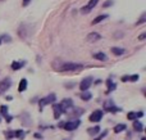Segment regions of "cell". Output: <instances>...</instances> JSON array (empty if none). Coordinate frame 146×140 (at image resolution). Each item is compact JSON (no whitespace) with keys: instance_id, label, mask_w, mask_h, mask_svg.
Segmentation results:
<instances>
[{"instance_id":"cell-10","label":"cell","mask_w":146,"mask_h":140,"mask_svg":"<svg viewBox=\"0 0 146 140\" xmlns=\"http://www.w3.org/2000/svg\"><path fill=\"white\" fill-rule=\"evenodd\" d=\"M100 40V35H99L98 32H90L87 35V37H86V41L87 43H95V41Z\"/></svg>"},{"instance_id":"cell-37","label":"cell","mask_w":146,"mask_h":140,"mask_svg":"<svg viewBox=\"0 0 146 140\" xmlns=\"http://www.w3.org/2000/svg\"><path fill=\"white\" fill-rule=\"evenodd\" d=\"M0 121H1V118H0Z\"/></svg>"},{"instance_id":"cell-36","label":"cell","mask_w":146,"mask_h":140,"mask_svg":"<svg viewBox=\"0 0 146 140\" xmlns=\"http://www.w3.org/2000/svg\"><path fill=\"white\" fill-rule=\"evenodd\" d=\"M142 140H146V138H142Z\"/></svg>"},{"instance_id":"cell-18","label":"cell","mask_w":146,"mask_h":140,"mask_svg":"<svg viewBox=\"0 0 146 140\" xmlns=\"http://www.w3.org/2000/svg\"><path fill=\"white\" fill-rule=\"evenodd\" d=\"M26 89H27V80H26V79H22V80L19 81L18 91H19V93H23V91H26Z\"/></svg>"},{"instance_id":"cell-20","label":"cell","mask_w":146,"mask_h":140,"mask_svg":"<svg viewBox=\"0 0 146 140\" xmlns=\"http://www.w3.org/2000/svg\"><path fill=\"white\" fill-rule=\"evenodd\" d=\"M133 130L137 131V133H141V131L144 130V125H142L141 122H139V121H135L133 122Z\"/></svg>"},{"instance_id":"cell-7","label":"cell","mask_w":146,"mask_h":140,"mask_svg":"<svg viewBox=\"0 0 146 140\" xmlns=\"http://www.w3.org/2000/svg\"><path fill=\"white\" fill-rule=\"evenodd\" d=\"M92 81H94V79L91 76H88V77H85V79L81 81V84H80V89L82 90V91H87L88 90V87L92 85Z\"/></svg>"},{"instance_id":"cell-34","label":"cell","mask_w":146,"mask_h":140,"mask_svg":"<svg viewBox=\"0 0 146 140\" xmlns=\"http://www.w3.org/2000/svg\"><path fill=\"white\" fill-rule=\"evenodd\" d=\"M136 116H137V118H141L142 116H144V112H137Z\"/></svg>"},{"instance_id":"cell-2","label":"cell","mask_w":146,"mask_h":140,"mask_svg":"<svg viewBox=\"0 0 146 140\" xmlns=\"http://www.w3.org/2000/svg\"><path fill=\"white\" fill-rule=\"evenodd\" d=\"M59 107H60V111L62 113H71L73 111V108H74V105H73V100L69 99V98H66V99H63L60 102V104H59Z\"/></svg>"},{"instance_id":"cell-17","label":"cell","mask_w":146,"mask_h":140,"mask_svg":"<svg viewBox=\"0 0 146 140\" xmlns=\"http://www.w3.org/2000/svg\"><path fill=\"white\" fill-rule=\"evenodd\" d=\"M92 58L98 59V61H106L108 59V57L105 55V53H101V51H99V53H94L92 54Z\"/></svg>"},{"instance_id":"cell-8","label":"cell","mask_w":146,"mask_h":140,"mask_svg":"<svg viewBox=\"0 0 146 140\" xmlns=\"http://www.w3.org/2000/svg\"><path fill=\"white\" fill-rule=\"evenodd\" d=\"M98 3H99V0H90V1L87 3V5H85V7L81 8V12H82L83 14H87V13H90L91 10L98 5Z\"/></svg>"},{"instance_id":"cell-38","label":"cell","mask_w":146,"mask_h":140,"mask_svg":"<svg viewBox=\"0 0 146 140\" xmlns=\"http://www.w3.org/2000/svg\"><path fill=\"white\" fill-rule=\"evenodd\" d=\"M0 44H1V41H0Z\"/></svg>"},{"instance_id":"cell-1","label":"cell","mask_w":146,"mask_h":140,"mask_svg":"<svg viewBox=\"0 0 146 140\" xmlns=\"http://www.w3.org/2000/svg\"><path fill=\"white\" fill-rule=\"evenodd\" d=\"M53 68L58 72H78L83 69V64L72 63V62H63L60 64H53Z\"/></svg>"},{"instance_id":"cell-29","label":"cell","mask_w":146,"mask_h":140,"mask_svg":"<svg viewBox=\"0 0 146 140\" xmlns=\"http://www.w3.org/2000/svg\"><path fill=\"white\" fill-rule=\"evenodd\" d=\"M140 79V76L139 75H132V76H129V79H128V81H132V82H135V81H137V80Z\"/></svg>"},{"instance_id":"cell-12","label":"cell","mask_w":146,"mask_h":140,"mask_svg":"<svg viewBox=\"0 0 146 140\" xmlns=\"http://www.w3.org/2000/svg\"><path fill=\"white\" fill-rule=\"evenodd\" d=\"M106 86H108V90H106V94H110L113 90L117 89V85L111 81V79H108L106 80Z\"/></svg>"},{"instance_id":"cell-14","label":"cell","mask_w":146,"mask_h":140,"mask_svg":"<svg viewBox=\"0 0 146 140\" xmlns=\"http://www.w3.org/2000/svg\"><path fill=\"white\" fill-rule=\"evenodd\" d=\"M26 64V61H21V62H13L12 63V69H14V71H18V69L23 68Z\"/></svg>"},{"instance_id":"cell-32","label":"cell","mask_w":146,"mask_h":140,"mask_svg":"<svg viewBox=\"0 0 146 140\" xmlns=\"http://www.w3.org/2000/svg\"><path fill=\"white\" fill-rule=\"evenodd\" d=\"M30 3H31V0H23V1H22V5H23V7H27Z\"/></svg>"},{"instance_id":"cell-9","label":"cell","mask_w":146,"mask_h":140,"mask_svg":"<svg viewBox=\"0 0 146 140\" xmlns=\"http://www.w3.org/2000/svg\"><path fill=\"white\" fill-rule=\"evenodd\" d=\"M103 115H104V112L103 111H100V109L94 111V112L91 113V116H90V121L91 122H99V121L103 120Z\"/></svg>"},{"instance_id":"cell-28","label":"cell","mask_w":146,"mask_h":140,"mask_svg":"<svg viewBox=\"0 0 146 140\" xmlns=\"http://www.w3.org/2000/svg\"><path fill=\"white\" fill-rule=\"evenodd\" d=\"M145 21H146V15H145V14H142V17L140 18V19H139V21H137V22H136V26H140V25H142V23H144Z\"/></svg>"},{"instance_id":"cell-19","label":"cell","mask_w":146,"mask_h":140,"mask_svg":"<svg viewBox=\"0 0 146 140\" xmlns=\"http://www.w3.org/2000/svg\"><path fill=\"white\" fill-rule=\"evenodd\" d=\"M99 131H100V127L99 126H94V127H91V129H88L87 130V134L90 136H96L99 134Z\"/></svg>"},{"instance_id":"cell-27","label":"cell","mask_w":146,"mask_h":140,"mask_svg":"<svg viewBox=\"0 0 146 140\" xmlns=\"http://www.w3.org/2000/svg\"><path fill=\"white\" fill-rule=\"evenodd\" d=\"M5 138H7V139H12V138H14V131H12V130L5 131Z\"/></svg>"},{"instance_id":"cell-23","label":"cell","mask_w":146,"mask_h":140,"mask_svg":"<svg viewBox=\"0 0 146 140\" xmlns=\"http://www.w3.org/2000/svg\"><path fill=\"white\" fill-rule=\"evenodd\" d=\"M126 129H127V126L124 125V123H119V125H117L115 127H114V133L119 134V133H122V131H124Z\"/></svg>"},{"instance_id":"cell-35","label":"cell","mask_w":146,"mask_h":140,"mask_svg":"<svg viewBox=\"0 0 146 140\" xmlns=\"http://www.w3.org/2000/svg\"><path fill=\"white\" fill-rule=\"evenodd\" d=\"M35 138H36V139H41V138H42V136H41L40 134H35Z\"/></svg>"},{"instance_id":"cell-13","label":"cell","mask_w":146,"mask_h":140,"mask_svg":"<svg viewBox=\"0 0 146 140\" xmlns=\"http://www.w3.org/2000/svg\"><path fill=\"white\" fill-rule=\"evenodd\" d=\"M18 35H19V37H22V39L27 37V26L26 25L21 26V27L18 28Z\"/></svg>"},{"instance_id":"cell-22","label":"cell","mask_w":146,"mask_h":140,"mask_svg":"<svg viewBox=\"0 0 146 140\" xmlns=\"http://www.w3.org/2000/svg\"><path fill=\"white\" fill-rule=\"evenodd\" d=\"M81 99L85 100V102H87V100H90L91 98H92V94H91L90 91H82V94L80 95Z\"/></svg>"},{"instance_id":"cell-21","label":"cell","mask_w":146,"mask_h":140,"mask_svg":"<svg viewBox=\"0 0 146 140\" xmlns=\"http://www.w3.org/2000/svg\"><path fill=\"white\" fill-rule=\"evenodd\" d=\"M109 15L108 14H103V15H99V17H96L95 19H92V22H91V25H98L99 22H101V21H104V19H106Z\"/></svg>"},{"instance_id":"cell-24","label":"cell","mask_w":146,"mask_h":140,"mask_svg":"<svg viewBox=\"0 0 146 140\" xmlns=\"http://www.w3.org/2000/svg\"><path fill=\"white\" fill-rule=\"evenodd\" d=\"M26 135V133L23 130H15L14 131V138H18V139H23Z\"/></svg>"},{"instance_id":"cell-3","label":"cell","mask_w":146,"mask_h":140,"mask_svg":"<svg viewBox=\"0 0 146 140\" xmlns=\"http://www.w3.org/2000/svg\"><path fill=\"white\" fill-rule=\"evenodd\" d=\"M80 125V120H76V121H68V122H59V127L64 129L67 131H73L78 127Z\"/></svg>"},{"instance_id":"cell-15","label":"cell","mask_w":146,"mask_h":140,"mask_svg":"<svg viewBox=\"0 0 146 140\" xmlns=\"http://www.w3.org/2000/svg\"><path fill=\"white\" fill-rule=\"evenodd\" d=\"M110 51L114 54V55H118V57L123 55V54L126 53V50H124L123 48H117V46H114V48H111V49H110Z\"/></svg>"},{"instance_id":"cell-31","label":"cell","mask_w":146,"mask_h":140,"mask_svg":"<svg viewBox=\"0 0 146 140\" xmlns=\"http://www.w3.org/2000/svg\"><path fill=\"white\" fill-rule=\"evenodd\" d=\"M113 0H108V1H105V3H104V5H103V7L104 8H109V7H111V5H113Z\"/></svg>"},{"instance_id":"cell-30","label":"cell","mask_w":146,"mask_h":140,"mask_svg":"<svg viewBox=\"0 0 146 140\" xmlns=\"http://www.w3.org/2000/svg\"><path fill=\"white\" fill-rule=\"evenodd\" d=\"M108 135V130H105V131H103V133L100 134V136H98V138H96L95 140H101V139H104L105 138V136Z\"/></svg>"},{"instance_id":"cell-33","label":"cell","mask_w":146,"mask_h":140,"mask_svg":"<svg viewBox=\"0 0 146 140\" xmlns=\"http://www.w3.org/2000/svg\"><path fill=\"white\" fill-rule=\"evenodd\" d=\"M145 37H146V33H145V32H142V35H140V36H139V40H144Z\"/></svg>"},{"instance_id":"cell-4","label":"cell","mask_w":146,"mask_h":140,"mask_svg":"<svg viewBox=\"0 0 146 140\" xmlns=\"http://www.w3.org/2000/svg\"><path fill=\"white\" fill-rule=\"evenodd\" d=\"M55 100H56V95L55 94H49V95H46L45 98H42V99L38 100V105H40V108H42V107H45V105H48V104H54Z\"/></svg>"},{"instance_id":"cell-26","label":"cell","mask_w":146,"mask_h":140,"mask_svg":"<svg viewBox=\"0 0 146 140\" xmlns=\"http://www.w3.org/2000/svg\"><path fill=\"white\" fill-rule=\"evenodd\" d=\"M127 118H128V120H132V121H136V118H137L136 112H129L128 115H127Z\"/></svg>"},{"instance_id":"cell-5","label":"cell","mask_w":146,"mask_h":140,"mask_svg":"<svg viewBox=\"0 0 146 140\" xmlns=\"http://www.w3.org/2000/svg\"><path fill=\"white\" fill-rule=\"evenodd\" d=\"M10 86H12V80H10L9 77L3 79L1 81H0V95H3L8 89H10Z\"/></svg>"},{"instance_id":"cell-16","label":"cell","mask_w":146,"mask_h":140,"mask_svg":"<svg viewBox=\"0 0 146 140\" xmlns=\"http://www.w3.org/2000/svg\"><path fill=\"white\" fill-rule=\"evenodd\" d=\"M53 112H54V118H56V120H58V118L60 117V115H62V111H60V107H59V104H55V103H54Z\"/></svg>"},{"instance_id":"cell-25","label":"cell","mask_w":146,"mask_h":140,"mask_svg":"<svg viewBox=\"0 0 146 140\" xmlns=\"http://www.w3.org/2000/svg\"><path fill=\"white\" fill-rule=\"evenodd\" d=\"M0 41H3V43H10V41H12V37H10L8 33H3L1 37H0Z\"/></svg>"},{"instance_id":"cell-11","label":"cell","mask_w":146,"mask_h":140,"mask_svg":"<svg viewBox=\"0 0 146 140\" xmlns=\"http://www.w3.org/2000/svg\"><path fill=\"white\" fill-rule=\"evenodd\" d=\"M0 112H1V115H3V117H5V120H7V122H10L12 121V116H9L8 115V107L7 105H1L0 107Z\"/></svg>"},{"instance_id":"cell-39","label":"cell","mask_w":146,"mask_h":140,"mask_svg":"<svg viewBox=\"0 0 146 140\" xmlns=\"http://www.w3.org/2000/svg\"><path fill=\"white\" fill-rule=\"evenodd\" d=\"M0 1H1V0H0Z\"/></svg>"},{"instance_id":"cell-6","label":"cell","mask_w":146,"mask_h":140,"mask_svg":"<svg viewBox=\"0 0 146 140\" xmlns=\"http://www.w3.org/2000/svg\"><path fill=\"white\" fill-rule=\"evenodd\" d=\"M104 109H105V112H110V113H117L121 111L118 107H115L113 100H106V102L104 103Z\"/></svg>"}]
</instances>
